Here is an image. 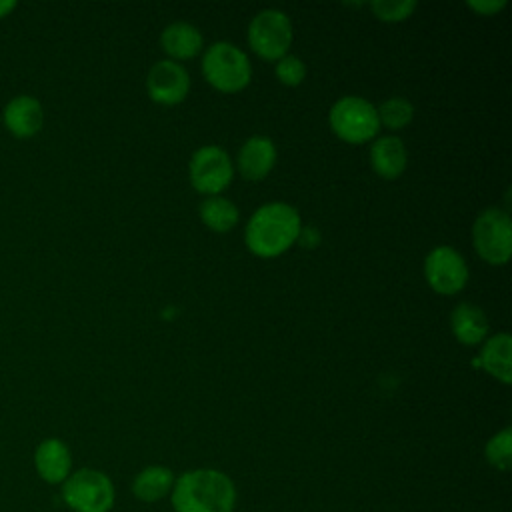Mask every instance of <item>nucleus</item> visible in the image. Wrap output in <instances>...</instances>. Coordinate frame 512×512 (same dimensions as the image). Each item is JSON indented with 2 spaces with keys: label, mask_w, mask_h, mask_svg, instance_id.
<instances>
[{
  "label": "nucleus",
  "mask_w": 512,
  "mask_h": 512,
  "mask_svg": "<svg viewBox=\"0 0 512 512\" xmlns=\"http://www.w3.org/2000/svg\"><path fill=\"white\" fill-rule=\"evenodd\" d=\"M188 176L196 192L216 196L232 182L234 166L224 148L208 144L192 154L188 164Z\"/></svg>",
  "instance_id": "8"
},
{
  "label": "nucleus",
  "mask_w": 512,
  "mask_h": 512,
  "mask_svg": "<svg viewBox=\"0 0 512 512\" xmlns=\"http://www.w3.org/2000/svg\"><path fill=\"white\" fill-rule=\"evenodd\" d=\"M486 462L500 472H508L512 466V430L510 426L492 434L484 446Z\"/></svg>",
  "instance_id": "20"
},
{
  "label": "nucleus",
  "mask_w": 512,
  "mask_h": 512,
  "mask_svg": "<svg viewBox=\"0 0 512 512\" xmlns=\"http://www.w3.org/2000/svg\"><path fill=\"white\" fill-rule=\"evenodd\" d=\"M68 512H110L116 502L112 478L96 468H78L60 484Z\"/></svg>",
  "instance_id": "3"
},
{
  "label": "nucleus",
  "mask_w": 512,
  "mask_h": 512,
  "mask_svg": "<svg viewBox=\"0 0 512 512\" xmlns=\"http://www.w3.org/2000/svg\"><path fill=\"white\" fill-rule=\"evenodd\" d=\"M162 50L176 60H186L202 50V34L190 22H172L160 34Z\"/></svg>",
  "instance_id": "17"
},
{
  "label": "nucleus",
  "mask_w": 512,
  "mask_h": 512,
  "mask_svg": "<svg viewBox=\"0 0 512 512\" xmlns=\"http://www.w3.org/2000/svg\"><path fill=\"white\" fill-rule=\"evenodd\" d=\"M376 112H378V122L390 130H400V128L408 126L414 118L412 102L406 98H400V96H392V98L384 100L376 108Z\"/></svg>",
  "instance_id": "21"
},
{
  "label": "nucleus",
  "mask_w": 512,
  "mask_h": 512,
  "mask_svg": "<svg viewBox=\"0 0 512 512\" xmlns=\"http://www.w3.org/2000/svg\"><path fill=\"white\" fill-rule=\"evenodd\" d=\"M248 44L264 60L286 56L292 44V22L276 8L260 10L248 24Z\"/></svg>",
  "instance_id": "7"
},
{
  "label": "nucleus",
  "mask_w": 512,
  "mask_h": 512,
  "mask_svg": "<svg viewBox=\"0 0 512 512\" xmlns=\"http://www.w3.org/2000/svg\"><path fill=\"white\" fill-rule=\"evenodd\" d=\"M302 222L294 206L286 202L262 204L244 230L246 246L260 258H274L286 252L300 236Z\"/></svg>",
  "instance_id": "2"
},
{
  "label": "nucleus",
  "mask_w": 512,
  "mask_h": 512,
  "mask_svg": "<svg viewBox=\"0 0 512 512\" xmlns=\"http://www.w3.org/2000/svg\"><path fill=\"white\" fill-rule=\"evenodd\" d=\"M510 352H512V340L508 332H498L484 340V346L478 356V364L492 374L502 384L512 382V366H510Z\"/></svg>",
  "instance_id": "18"
},
{
  "label": "nucleus",
  "mask_w": 512,
  "mask_h": 512,
  "mask_svg": "<svg viewBox=\"0 0 512 512\" xmlns=\"http://www.w3.org/2000/svg\"><path fill=\"white\" fill-rule=\"evenodd\" d=\"M34 470L50 486H60L72 474V452L60 438H44L34 448Z\"/></svg>",
  "instance_id": "11"
},
{
  "label": "nucleus",
  "mask_w": 512,
  "mask_h": 512,
  "mask_svg": "<svg viewBox=\"0 0 512 512\" xmlns=\"http://www.w3.org/2000/svg\"><path fill=\"white\" fill-rule=\"evenodd\" d=\"M276 164V146L268 136H250L238 150L236 166L246 180H262Z\"/></svg>",
  "instance_id": "13"
},
{
  "label": "nucleus",
  "mask_w": 512,
  "mask_h": 512,
  "mask_svg": "<svg viewBox=\"0 0 512 512\" xmlns=\"http://www.w3.org/2000/svg\"><path fill=\"white\" fill-rule=\"evenodd\" d=\"M424 276L438 294H458L468 282V266L452 246H436L424 260Z\"/></svg>",
  "instance_id": "9"
},
{
  "label": "nucleus",
  "mask_w": 512,
  "mask_h": 512,
  "mask_svg": "<svg viewBox=\"0 0 512 512\" xmlns=\"http://www.w3.org/2000/svg\"><path fill=\"white\" fill-rule=\"evenodd\" d=\"M450 328L456 340L464 346H476L488 336V318L472 302H460L450 314Z\"/></svg>",
  "instance_id": "14"
},
{
  "label": "nucleus",
  "mask_w": 512,
  "mask_h": 512,
  "mask_svg": "<svg viewBox=\"0 0 512 512\" xmlns=\"http://www.w3.org/2000/svg\"><path fill=\"white\" fill-rule=\"evenodd\" d=\"M146 90L154 102L174 106L188 96L190 76L182 64L174 60H160L148 72Z\"/></svg>",
  "instance_id": "10"
},
{
  "label": "nucleus",
  "mask_w": 512,
  "mask_h": 512,
  "mask_svg": "<svg viewBox=\"0 0 512 512\" xmlns=\"http://www.w3.org/2000/svg\"><path fill=\"white\" fill-rule=\"evenodd\" d=\"M16 2L14 0H0V18H6L14 12Z\"/></svg>",
  "instance_id": "25"
},
{
  "label": "nucleus",
  "mask_w": 512,
  "mask_h": 512,
  "mask_svg": "<svg viewBox=\"0 0 512 512\" xmlns=\"http://www.w3.org/2000/svg\"><path fill=\"white\" fill-rule=\"evenodd\" d=\"M2 122L12 136L32 138L44 124L42 104L28 94L14 96L2 110Z\"/></svg>",
  "instance_id": "12"
},
{
  "label": "nucleus",
  "mask_w": 512,
  "mask_h": 512,
  "mask_svg": "<svg viewBox=\"0 0 512 512\" xmlns=\"http://www.w3.org/2000/svg\"><path fill=\"white\" fill-rule=\"evenodd\" d=\"M202 74L220 92H238L248 86L252 66L248 56L232 42H214L202 56Z\"/></svg>",
  "instance_id": "4"
},
{
  "label": "nucleus",
  "mask_w": 512,
  "mask_h": 512,
  "mask_svg": "<svg viewBox=\"0 0 512 512\" xmlns=\"http://www.w3.org/2000/svg\"><path fill=\"white\" fill-rule=\"evenodd\" d=\"M370 162L378 176L386 180L398 178L408 164V152L398 136H382L370 146Z\"/></svg>",
  "instance_id": "15"
},
{
  "label": "nucleus",
  "mask_w": 512,
  "mask_h": 512,
  "mask_svg": "<svg viewBox=\"0 0 512 512\" xmlns=\"http://www.w3.org/2000/svg\"><path fill=\"white\" fill-rule=\"evenodd\" d=\"M370 8L374 10L376 18L384 22H400V20H406L416 10V2L414 0H380V2H372Z\"/></svg>",
  "instance_id": "22"
},
{
  "label": "nucleus",
  "mask_w": 512,
  "mask_h": 512,
  "mask_svg": "<svg viewBox=\"0 0 512 512\" xmlns=\"http://www.w3.org/2000/svg\"><path fill=\"white\" fill-rule=\"evenodd\" d=\"M474 250L488 264H506L512 250V222L506 210L486 208L472 226Z\"/></svg>",
  "instance_id": "6"
},
{
  "label": "nucleus",
  "mask_w": 512,
  "mask_h": 512,
  "mask_svg": "<svg viewBox=\"0 0 512 512\" xmlns=\"http://www.w3.org/2000/svg\"><path fill=\"white\" fill-rule=\"evenodd\" d=\"M234 480L216 468H194L176 476L170 502L174 512H234Z\"/></svg>",
  "instance_id": "1"
},
{
  "label": "nucleus",
  "mask_w": 512,
  "mask_h": 512,
  "mask_svg": "<svg viewBox=\"0 0 512 512\" xmlns=\"http://www.w3.org/2000/svg\"><path fill=\"white\" fill-rule=\"evenodd\" d=\"M174 472L162 464L144 466L132 480V494L136 500L144 504H154L166 496H170L174 486Z\"/></svg>",
  "instance_id": "16"
},
{
  "label": "nucleus",
  "mask_w": 512,
  "mask_h": 512,
  "mask_svg": "<svg viewBox=\"0 0 512 512\" xmlns=\"http://www.w3.org/2000/svg\"><path fill=\"white\" fill-rule=\"evenodd\" d=\"M200 218L210 230L228 232L238 224L240 212L232 200L216 194V196H208L200 204Z\"/></svg>",
  "instance_id": "19"
},
{
  "label": "nucleus",
  "mask_w": 512,
  "mask_h": 512,
  "mask_svg": "<svg viewBox=\"0 0 512 512\" xmlns=\"http://www.w3.org/2000/svg\"><path fill=\"white\" fill-rule=\"evenodd\" d=\"M504 6H506L504 0H480V2L478 0H470L468 2V8H472L480 16H492V14L500 12Z\"/></svg>",
  "instance_id": "24"
},
{
  "label": "nucleus",
  "mask_w": 512,
  "mask_h": 512,
  "mask_svg": "<svg viewBox=\"0 0 512 512\" xmlns=\"http://www.w3.org/2000/svg\"><path fill=\"white\" fill-rule=\"evenodd\" d=\"M274 72H276V78L284 86H298L304 80V76H306V66H304V62L298 56L286 54V56L276 60Z\"/></svg>",
  "instance_id": "23"
},
{
  "label": "nucleus",
  "mask_w": 512,
  "mask_h": 512,
  "mask_svg": "<svg viewBox=\"0 0 512 512\" xmlns=\"http://www.w3.org/2000/svg\"><path fill=\"white\" fill-rule=\"evenodd\" d=\"M332 132L350 144H362L376 136L380 130L376 106L362 96H342L328 112Z\"/></svg>",
  "instance_id": "5"
}]
</instances>
